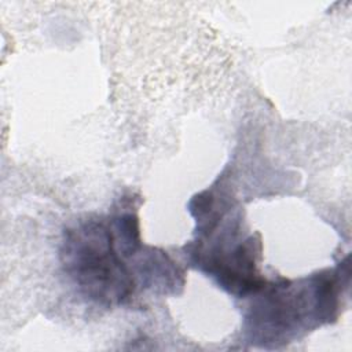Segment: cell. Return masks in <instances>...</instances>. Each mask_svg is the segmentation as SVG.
<instances>
[{"label": "cell", "mask_w": 352, "mask_h": 352, "mask_svg": "<svg viewBox=\"0 0 352 352\" xmlns=\"http://www.w3.org/2000/svg\"><path fill=\"white\" fill-rule=\"evenodd\" d=\"M62 257L69 275L98 302L120 304L133 290V280L116 253L113 234L100 223L88 221L69 230Z\"/></svg>", "instance_id": "cell-1"}]
</instances>
